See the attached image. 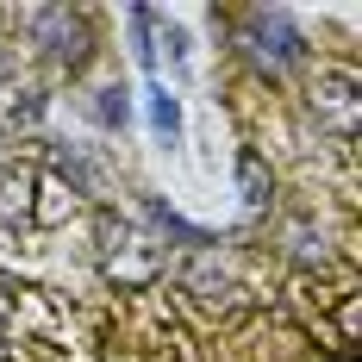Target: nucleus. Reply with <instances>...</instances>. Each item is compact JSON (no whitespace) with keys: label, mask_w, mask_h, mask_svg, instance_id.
Segmentation results:
<instances>
[{"label":"nucleus","mask_w":362,"mask_h":362,"mask_svg":"<svg viewBox=\"0 0 362 362\" xmlns=\"http://www.w3.org/2000/svg\"><path fill=\"white\" fill-rule=\"evenodd\" d=\"M0 362H6V337H0Z\"/></svg>","instance_id":"obj_13"},{"label":"nucleus","mask_w":362,"mask_h":362,"mask_svg":"<svg viewBox=\"0 0 362 362\" xmlns=\"http://www.w3.org/2000/svg\"><path fill=\"white\" fill-rule=\"evenodd\" d=\"M150 125H156L163 138H175V132H181V107L169 100V94H150Z\"/></svg>","instance_id":"obj_8"},{"label":"nucleus","mask_w":362,"mask_h":362,"mask_svg":"<svg viewBox=\"0 0 362 362\" xmlns=\"http://www.w3.org/2000/svg\"><path fill=\"white\" fill-rule=\"evenodd\" d=\"M63 175H75V181H81V187H88V194L100 187V169H94L88 156H69V150H63Z\"/></svg>","instance_id":"obj_10"},{"label":"nucleus","mask_w":362,"mask_h":362,"mask_svg":"<svg viewBox=\"0 0 362 362\" xmlns=\"http://www.w3.org/2000/svg\"><path fill=\"white\" fill-rule=\"evenodd\" d=\"M125 94H119V88H100V94H94V119H100V125H125Z\"/></svg>","instance_id":"obj_9"},{"label":"nucleus","mask_w":362,"mask_h":362,"mask_svg":"<svg viewBox=\"0 0 362 362\" xmlns=\"http://www.w3.org/2000/svg\"><path fill=\"white\" fill-rule=\"evenodd\" d=\"M100 244H107V275L119 281V288H144V281H156V269H163V256H156V244L150 238H138L132 225H100Z\"/></svg>","instance_id":"obj_1"},{"label":"nucleus","mask_w":362,"mask_h":362,"mask_svg":"<svg viewBox=\"0 0 362 362\" xmlns=\"http://www.w3.org/2000/svg\"><path fill=\"white\" fill-rule=\"evenodd\" d=\"M6 313H13V288L0 281V319H6Z\"/></svg>","instance_id":"obj_11"},{"label":"nucleus","mask_w":362,"mask_h":362,"mask_svg":"<svg viewBox=\"0 0 362 362\" xmlns=\"http://www.w3.org/2000/svg\"><path fill=\"white\" fill-rule=\"evenodd\" d=\"M32 37L57 57V63H81L88 57V19L69 6H37L32 13Z\"/></svg>","instance_id":"obj_4"},{"label":"nucleus","mask_w":362,"mask_h":362,"mask_svg":"<svg viewBox=\"0 0 362 362\" xmlns=\"http://www.w3.org/2000/svg\"><path fill=\"white\" fill-rule=\"evenodd\" d=\"M313 112H319V125L337 132L344 144L362 132V94H356V75H325L319 88H313Z\"/></svg>","instance_id":"obj_3"},{"label":"nucleus","mask_w":362,"mask_h":362,"mask_svg":"<svg viewBox=\"0 0 362 362\" xmlns=\"http://www.w3.org/2000/svg\"><path fill=\"white\" fill-rule=\"evenodd\" d=\"M244 37H250V57L269 63V69H288V63H300V50H306L281 6H256L250 19H244Z\"/></svg>","instance_id":"obj_2"},{"label":"nucleus","mask_w":362,"mask_h":362,"mask_svg":"<svg viewBox=\"0 0 362 362\" xmlns=\"http://www.w3.org/2000/svg\"><path fill=\"white\" fill-rule=\"evenodd\" d=\"M0 169H6V144H0Z\"/></svg>","instance_id":"obj_14"},{"label":"nucleus","mask_w":362,"mask_h":362,"mask_svg":"<svg viewBox=\"0 0 362 362\" xmlns=\"http://www.w3.org/2000/svg\"><path fill=\"white\" fill-rule=\"evenodd\" d=\"M6 75H13V50H0V81H6Z\"/></svg>","instance_id":"obj_12"},{"label":"nucleus","mask_w":362,"mask_h":362,"mask_svg":"<svg viewBox=\"0 0 362 362\" xmlns=\"http://www.w3.org/2000/svg\"><path fill=\"white\" fill-rule=\"evenodd\" d=\"M238 181H244V206H250V213H269L275 181H269V163H262L256 150H244V156H238Z\"/></svg>","instance_id":"obj_5"},{"label":"nucleus","mask_w":362,"mask_h":362,"mask_svg":"<svg viewBox=\"0 0 362 362\" xmlns=\"http://www.w3.org/2000/svg\"><path fill=\"white\" fill-rule=\"evenodd\" d=\"M150 218H156V225H163V231H169V238H181V244H187V250H206V244H213V238H206V231H194V225H187V218H175V213H169V206H163V200H150Z\"/></svg>","instance_id":"obj_6"},{"label":"nucleus","mask_w":362,"mask_h":362,"mask_svg":"<svg viewBox=\"0 0 362 362\" xmlns=\"http://www.w3.org/2000/svg\"><path fill=\"white\" fill-rule=\"evenodd\" d=\"M150 25H156V13L150 6H132V37H138V63H156V44H150Z\"/></svg>","instance_id":"obj_7"}]
</instances>
